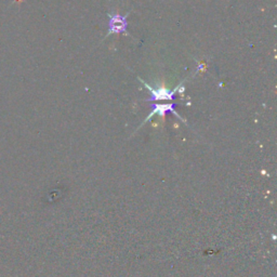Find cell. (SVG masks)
Returning a JSON list of instances; mask_svg holds the SVG:
<instances>
[{"label": "cell", "mask_w": 277, "mask_h": 277, "mask_svg": "<svg viewBox=\"0 0 277 277\" xmlns=\"http://www.w3.org/2000/svg\"><path fill=\"white\" fill-rule=\"evenodd\" d=\"M22 3V2H23V0H14V3Z\"/></svg>", "instance_id": "277c9868"}, {"label": "cell", "mask_w": 277, "mask_h": 277, "mask_svg": "<svg viewBox=\"0 0 277 277\" xmlns=\"http://www.w3.org/2000/svg\"><path fill=\"white\" fill-rule=\"evenodd\" d=\"M152 92V98L150 101H158V100H172L174 97V91L169 90H153L150 86L145 85Z\"/></svg>", "instance_id": "7a4b0ae2"}, {"label": "cell", "mask_w": 277, "mask_h": 277, "mask_svg": "<svg viewBox=\"0 0 277 277\" xmlns=\"http://www.w3.org/2000/svg\"><path fill=\"white\" fill-rule=\"evenodd\" d=\"M108 17H109V23H108L109 34L111 33L120 34V33L126 32L127 26H128V23H127L128 14L125 17L119 16V14H114V16H112V14H108Z\"/></svg>", "instance_id": "6da1fadb"}, {"label": "cell", "mask_w": 277, "mask_h": 277, "mask_svg": "<svg viewBox=\"0 0 277 277\" xmlns=\"http://www.w3.org/2000/svg\"><path fill=\"white\" fill-rule=\"evenodd\" d=\"M153 107H154L155 109H154V112H153L151 115H150V117L148 118V119H150L151 117H152V116L153 115H154V114H159L160 116H163V115H165L167 112H170V113H174V114H176L177 116H178V117H179V115L176 113V112H174V107H176L177 106V104L176 103H173V104H168V105H152ZM147 119V120H148Z\"/></svg>", "instance_id": "3957f363"}]
</instances>
